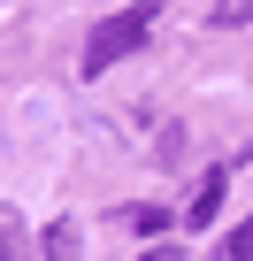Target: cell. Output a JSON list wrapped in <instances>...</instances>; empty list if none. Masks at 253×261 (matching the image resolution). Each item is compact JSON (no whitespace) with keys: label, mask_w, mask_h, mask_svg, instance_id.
I'll list each match as a JSON object with an SVG mask.
<instances>
[{"label":"cell","mask_w":253,"mask_h":261,"mask_svg":"<svg viewBox=\"0 0 253 261\" xmlns=\"http://www.w3.org/2000/svg\"><path fill=\"white\" fill-rule=\"evenodd\" d=\"M215 207H222V169H207V177H200V200H192L184 230H207V223H215Z\"/></svg>","instance_id":"obj_2"},{"label":"cell","mask_w":253,"mask_h":261,"mask_svg":"<svg viewBox=\"0 0 253 261\" xmlns=\"http://www.w3.org/2000/svg\"><path fill=\"white\" fill-rule=\"evenodd\" d=\"M0 261H23V238H0Z\"/></svg>","instance_id":"obj_6"},{"label":"cell","mask_w":253,"mask_h":261,"mask_svg":"<svg viewBox=\"0 0 253 261\" xmlns=\"http://www.w3.org/2000/svg\"><path fill=\"white\" fill-rule=\"evenodd\" d=\"M46 261H77V223H46Z\"/></svg>","instance_id":"obj_3"},{"label":"cell","mask_w":253,"mask_h":261,"mask_svg":"<svg viewBox=\"0 0 253 261\" xmlns=\"http://www.w3.org/2000/svg\"><path fill=\"white\" fill-rule=\"evenodd\" d=\"M146 261H169V246H154V253H146Z\"/></svg>","instance_id":"obj_7"},{"label":"cell","mask_w":253,"mask_h":261,"mask_svg":"<svg viewBox=\"0 0 253 261\" xmlns=\"http://www.w3.org/2000/svg\"><path fill=\"white\" fill-rule=\"evenodd\" d=\"M154 23H161V8H154V0H131V8H115L107 23H92V39H85V54H77V69H85V77H100V69H115L123 54H138V46L154 39Z\"/></svg>","instance_id":"obj_1"},{"label":"cell","mask_w":253,"mask_h":261,"mask_svg":"<svg viewBox=\"0 0 253 261\" xmlns=\"http://www.w3.org/2000/svg\"><path fill=\"white\" fill-rule=\"evenodd\" d=\"M123 230H169V207H115Z\"/></svg>","instance_id":"obj_4"},{"label":"cell","mask_w":253,"mask_h":261,"mask_svg":"<svg viewBox=\"0 0 253 261\" xmlns=\"http://www.w3.org/2000/svg\"><path fill=\"white\" fill-rule=\"evenodd\" d=\"M215 261H253V215H245V223L222 238V253H215Z\"/></svg>","instance_id":"obj_5"}]
</instances>
